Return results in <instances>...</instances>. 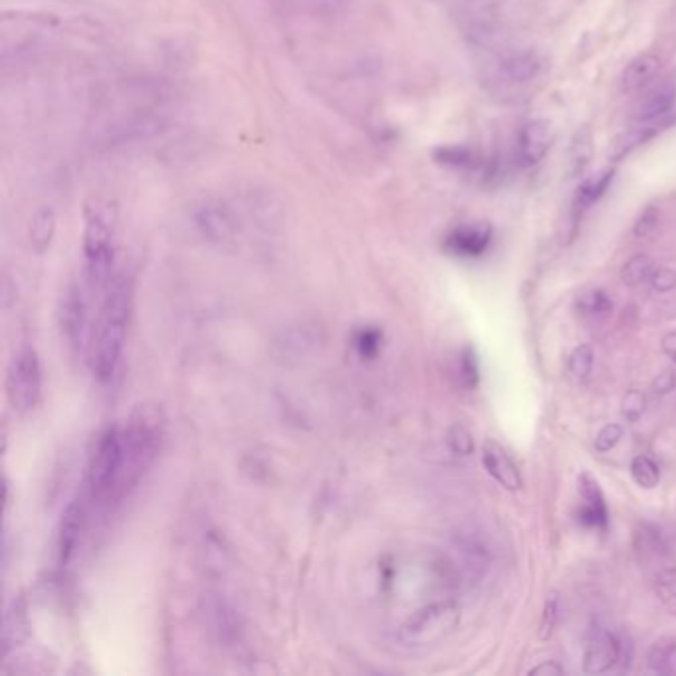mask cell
<instances>
[{
  "label": "cell",
  "instance_id": "cell-1",
  "mask_svg": "<svg viewBox=\"0 0 676 676\" xmlns=\"http://www.w3.org/2000/svg\"><path fill=\"white\" fill-rule=\"evenodd\" d=\"M131 304H134V280L121 274L107 286V294L99 308L97 321L89 334V361L94 375L107 383L116 375L124 353Z\"/></svg>",
  "mask_w": 676,
  "mask_h": 676
},
{
  "label": "cell",
  "instance_id": "cell-2",
  "mask_svg": "<svg viewBox=\"0 0 676 676\" xmlns=\"http://www.w3.org/2000/svg\"><path fill=\"white\" fill-rule=\"evenodd\" d=\"M165 429V412L155 403H139L131 411L127 425L121 429L124 464H121L119 504L129 498V494L139 486L141 478L153 467L163 447Z\"/></svg>",
  "mask_w": 676,
  "mask_h": 676
},
{
  "label": "cell",
  "instance_id": "cell-3",
  "mask_svg": "<svg viewBox=\"0 0 676 676\" xmlns=\"http://www.w3.org/2000/svg\"><path fill=\"white\" fill-rule=\"evenodd\" d=\"M117 207L107 199L94 197L84 208V264L88 284L102 290L112 284L116 262Z\"/></svg>",
  "mask_w": 676,
  "mask_h": 676
},
{
  "label": "cell",
  "instance_id": "cell-4",
  "mask_svg": "<svg viewBox=\"0 0 676 676\" xmlns=\"http://www.w3.org/2000/svg\"><path fill=\"white\" fill-rule=\"evenodd\" d=\"M121 464H124L121 429L109 427L99 435L88 467V502L94 508L109 512L119 506Z\"/></svg>",
  "mask_w": 676,
  "mask_h": 676
},
{
  "label": "cell",
  "instance_id": "cell-5",
  "mask_svg": "<svg viewBox=\"0 0 676 676\" xmlns=\"http://www.w3.org/2000/svg\"><path fill=\"white\" fill-rule=\"evenodd\" d=\"M460 607L454 601H435L417 609L405 619L397 631L401 647L417 651L445 641L458 627Z\"/></svg>",
  "mask_w": 676,
  "mask_h": 676
},
{
  "label": "cell",
  "instance_id": "cell-6",
  "mask_svg": "<svg viewBox=\"0 0 676 676\" xmlns=\"http://www.w3.org/2000/svg\"><path fill=\"white\" fill-rule=\"evenodd\" d=\"M6 395L16 412H30L42 397V363L36 347L23 346L10 359Z\"/></svg>",
  "mask_w": 676,
  "mask_h": 676
},
{
  "label": "cell",
  "instance_id": "cell-7",
  "mask_svg": "<svg viewBox=\"0 0 676 676\" xmlns=\"http://www.w3.org/2000/svg\"><path fill=\"white\" fill-rule=\"evenodd\" d=\"M58 20L38 13H6L3 16V56L23 54L34 48L40 40L52 34Z\"/></svg>",
  "mask_w": 676,
  "mask_h": 676
},
{
  "label": "cell",
  "instance_id": "cell-8",
  "mask_svg": "<svg viewBox=\"0 0 676 676\" xmlns=\"http://www.w3.org/2000/svg\"><path fill=\"white\" fill-rule=\"evenodd\" d=\"M193 220L200 236L217 246H228L238 238V217L223 200H205L195 208Z\"/></svg>",
  "mask_w": 676,
  "mask_h": 676
},
{
  "label": "cell",
  "instance_id": "cell-9",
  "mask_svg": "<svg viewBox=\"0 0 676 676\" xmlns=\"http://www.w3.org/2000/svg\"><path fill=\"white\" fill-rule=\"evenodd\" d=\"M203 615L208 633L225 649H235L242 641V623L236 609L220 597V595H208L203 601Z\"/></svg>",
  "mask_w": 676,
  "mask_h": 676
},
{
  "label": "cell",
  "instance_id": "cell-10",
  "mask_svg": "<svg viewBox=\"0 0 676 676\" xmlns=\"http://www.w3.org/2000/svg\"><path fill=\"white\" fill-rule=\"evenodd\" d=\"M58 318L68 346L74 349L82 347L88 338V304L82 288L76 284L66 288L62 300H60Z\"/></svg>",
  "mask_w": 676,
  "mask_h": 676
},
{
  "label": "cell",
  "instance_id": "cell-11",
  "mask_svg": "<svg viewBox=\"0 0 676 676\" xmlns=\"http://www.w3.org/2000/svg\"><path fill=\"white\" fill-rule=\"evenodd\" d=\"M623 639L609 629H593L583 651V671L588 674H603L621 662Z\"/></svg>",
  "mask_w": 676,
  "mask_h": 676
},
{
  "label": "cell",
  "instance_id": "cell-12",
  "mask_svg": "<svg viewBox=\"0 0 676 676\" xmlns=\"http://www.w3.org/2000/svg\"><path fill=\"white\" fill-rule=\"evenodd\" d=\"M88 504L84 498H76L68 504L62 512L58 526V565L68 568L72 563L79 540H82L84 526H86V514Z\"/></svg>",
  "mask_w": 676,
  "mask_h": 676
},
{
  "label": "cell",
  "instance_id": "cell-13",
  "mask_svg": "<svg viewBox=\"0 0 676 676\" xmlns=\"http://www.w3.org/2000/svg\"><path fill=\"white\" fill-rule=\"evenodd\" d=\"M492 245V227L488 223H464L454 227L445 236L442 246L457 258H480Z\"/></svg>",
  "mask_w": 676,
  "mask_h": 676
},
{
  "label": "cell",
  "instance_id": "cell-14",
  "mask_svg": "<svg viewBox=\"0 0 676 676\" xmlns=\"http://www.w3.org/2000/svg\"><path fill=\"white\" fill-rule=\"evenodd\" d=\"M578 492L583 500L578 514V522L583 528H593L599 532H607L609 528V508L605 494L589 472H583L578 478Z\"/></svg>",
  "mask_w": 676,
  "mask_h": 676
},
{
  "label": "cell",
  "instance_id": "cell-15",
  "mask_svg": "<svg viewBox=\"0 0 676 676\" xmlns=\"http://www.w3.org/2000/svg\"><path fill=\"white\" fill-rule=\"evenodd\" d=\"M553 139H556V131H553L551 124L548 119H536L523 125L520 134V144H518V155L523 167H533L546 157L550 151Z\"/></svg>",
  "mask_w": 676,
  "mask_h": 676
},
{
  "label": "cell",
  "instance_id": "cell-16",
  "mask_svg": "<svg viewBox=\"0 0 676 676\" xmlns=\"http://www.w3.org/2000/svg\"><path fill=\"white\" fill-rule=\"evenodd\" d=\"M482 467L486 468V472L490 474V477L496 480L500 486H504L506 490H512L516 492L523 486V480H522V474L516 467V462L512 460L510 454L504 450L502 445H498L496 440L488 439L486 442H484L482 447Z\"/></svg>",
  "mask_w": 676,
  "mask_h": 676
},
{
  "label": "cell",
  "instance_id": "cell-17",
  "mask_svg": "<svg viewBox=\"0 0 676 676\" xmlns=\"http://www.w3.org/2000/svg\"><path fill=\"white\" fill-rule=\"evenodd\" d=\"M633 548L641 563L654 565L671 558V543L659 526L651 522H639L633 532Z\"/></svg>",
  "mask_w": 676,
  "mask_h": 676
},
{
  "label": "cell",
  "instance_id": "cell-18",
  "mask_svg": "<svg viewBox=\"0 0 676 676\" xmlns=\"http://www.w3.org/2000/svg\"><path fill=\"white\" fill-rule=\"evenodd\" d=\"M28 607L26 599L18 595L8 603L5 611V631H3V644H5V657L8 659L10 653L18 649L28 637Z\"/></svg>",
  "mask_w": 676,
  "mask_h": 676
},
{
  "label": "cell",
  "instance_id": "cell-19",
  "mask_svg": "<svg viewBox=\"0 0 676 676\" xmlns=\"http://www.w3.org/2000/svg\"><path fill=\"white\" fill-rule=\"evenodd\" d=\"M661 64V58L654 54H643L639 58H634L633 62L625 68V72L621 76L623 92H637L644 84H649L651 79L659 74Z\"/></svg>",
  "mask_w": 676,
  "mask_h": 676
},
{
  "label": "cell",
  "instance_id": "cell-20",
  "mask_svg": "<svg viewBox=\"0 0 676 676\" xmlns=\"http://www.w3.org/2000/svg\"><path fill=\"white\" fill-rule=\"evenodd\" d=\"M56 213L54 208L42 207L36 210V215L30 220V228H28V240L30 246H32L34 252L42 255L52 245V240L56 236Z\"/></svg>",
  "mask_w": 676,
  "mask_h": 676
},
{
  "label": "cell",
  "instance_id": "cell-21",
  "mask_svg": "<svg viewBox=\"0 0 676 676\" xmlns=\"http://www.w3.org/2000/svg\"><path fill=\"white\" fill-rule=\"evenodd\" d=\"M432 157H435L437 163L458 171H480L484 167V161L464 145H442L435 149Z\"/></svg>",
  "mask_w": 676,
  "mask_h": 676
},
{
  "label": "cell",
  "instance_id": "cell-22",
  "mask_svg": "<svg viewBox=\"0 0 676 676\" xmlns=\"http://www.w3.org/2000/svg\"><path fill=\"white\" fill-rule=\"evenodd\" d=\"M647 667L654 674H676V639L664 637L654 641L647 653Z\"/></svg>",
  "mask_w": 676,
  "mask_h": 676
},
{
  "label": "cell",
  "instance_id": "cell-23",
  "mask_svg": "<svg viewBox=\"0 0 676 676\" xmlns=\"http://www.w3.org/2000/svg\"><path fill=\"white\" fill-rule=\"evenodd\" d=\"M676 102V88L662 86L657 92H653L634 112V119L639 121H653L664 114H669Z\"/></svg>",
  "mask_w": 676,
  "mask_h": 676
},
{
  "label": "cell",
  "instance_id": "cell-24",
  "mask_svg": "<svg viewBox=\"0 0 676 676\" xmlns=\"http://www.w3.org/2000/svg\"><path fill=\"white\" fill-rule=\"evenodd\" d=\"M540 69H542V62L538 60V56H533V54L510 56L508 60H504L502 62L504 76H506L514 84L532 82V79L540 74Z\"/></svg>",
  "mask_w": 676,
  "mask_h": 676
},
{
  "label": "cell",
  "instance_id": "cell-25",
  "mask_svg": "<svg viewBox=\"0 0 676 676\" xmlns=\"http://www.w3.org/2000/svg\"><path fill=\"white\" fill-rule=\"evenodd\" d=\"M613 175H615V171L607 169V171H601L597 177L583 181V185L578 189V197H575V210L583 213L585 208H589L591 205L597 203V200L607 193V189L611 187Z\"/></svg>",
  "mask_w": 676,
  "mask_h": 676
},
{
  "label": "cell",
  "instance_id": "cell-26",
  "mask_svg": "<svg viewBox=\"0 0 676 676\" xmlns=\"http://www.w3.org/2000/svg\"><path fill=\"white\" fill-rule=\"evenodd\" d=\"M575 310L583 318L603 319L613 311V300L603 290H589L575 300Z\"/></svg>",
  "mask_w": 676,
  "mask_h": 676
},
{
  "label": "cell",
  "instance_id": "cell-27",
  "mask_svg": "<svg viewBox=\"0 0 676 676\" xmlns=\"http://www.w3.org/2000/svg\"><path fill=\"white\" fill-rule=\"evenodd\" d=\"M654 272V262L647 255H634L631 256L625 266L621 268V280L627 286H639L643 282H649Z\"/></svg>",
  "mask_w": 676,
  "mask_h": 676
},
{
  "label": "cell",
  "instance_id": "cell-28",
  "mask_svg": "<svg viewBox=\"0 0 676 676\" xmlns=\"http://www.w3.org/2000/svg\"><path fill=\"white\" fill-rule=\"evenodd\" d=\"M631 477L641 488H654L661 482V468L649 454H637L631 462Z\"/></svg>",
  "mask_w": 676,
  "mask_h": 676
},
{
  "label": "cell",
  "instance_id": "cell-29",
  "mask_svg": "<svg viewBox=\"0 0 676 676\" xmlns=\"http://www.w3.org/2000/svg\"><path fill=\"white\" fill-rule=\"evenodd\" d=\"M651 135H653V129H633V131H627V134L615 137L613 144L609 145V153H607L609 161L617 163V161H621L625 155H629L634 147L643 145Z\"/></svg>",
  "mask_w": 676,
  "mask_h": 676
},
{
  "label": "cell",
  "instance_id": "cell-30",
  "mask_svg": "<svg viewBox=\"0 0 676 676\" xmlns=\"http://www.w3.org/2000/svg\"><path fill=\"white\" fill-rule=\"evenodd\" d=\"M353 347H356V351L363 359L377 357V353L383 347V331L373 326L359 328L356 334H353Z\"/></svg>",
  "mask_w": 676,
  "mask_h": 676
},
{
  "label": "cell",
  "instance_id": "cell-31",
  "mask_svg": "<svg viewBox=\"0 0 676 676\" xmlns=\"http://www.w3.org/2000/svg\"><path fill=\"white\" fill-rule=\"evenodd\" d=\"M591 159V134L588 127L579 129L571 141V175H581Z\"/></svg>",
  "mask_w": 676,
  "mask_h": 676
},
{
  "label": "cell",
  "instance_id": "cell-32",
  "mask_svg": "<svg viewBox=\"0 0 676 676\" xmlns=\"http://www.w3.org/2000/svg\"><path fill=\"white\" fill-rule=\"evenodd\" d=\"M458 373L462 385L467 389H477L480 385V359L472 346H464L458 357Z\"/></svg>",
  "mask_w": 676,
  "mask_h": 676
},
{
  "label": "cell",
  "instance_id": "cell-33",
  "mask_svg": "<svg viewBox=\"0 0 676 676\" xmlns=\"http://www.w3.org/2000/svg\"><path fill=\"white\" fill-rule=\"evenodd\" d=\"M654 593L672 615H676V568H664L654 578Z\"/></svg>",
  "mask_w": 676,
  "mask_h": 676
},
{
  "label": "cell",
  "instance_id": "cell-34",
  "mask_svg": "<svg viewBox=\"0 0 676 676\" xmlns=\"http://www.w3.org/2000/svg\"><path fill=\"white\" fill-rule=\"evenodd\" d=\"M447 445L454 454H458V457H470L474 452L472 432L467 425H462V422H454L447 432Z\"/></svg>",
  "mask_w": 676,
  "mask_h": 676
},
{
  "label": "cell",
  "instance_id": "cell-35",
  "mask_svg": "<svg viewBox=\"0 0 676 676\" xmlns=\"http://www.w3.org/2000/svg\"><path fill=\"white\" fill-rule=\"evenodd\" d=\"M560 619V595L553 591L548 595L546 603H543V613L540 621V639L548 641L551 637L553 629H556Z\"/></svg>",
  "mask_w": 676,
  "mask_h": 676
},
{
  "label": "cell",
  "instance_id": "cell-36",
  "mask_svg": "<svg viewBox=\"0 0 676 676\" xmlns=\"http://www.w3.org/2000/svg\"><path fill=\"white\" fill-rule=\"evenodd\" d=\"M644 409H647V397H644L643 391L631 389L625 393L621 403V412L625 421L637 422L644 415Z\"/></svg>",
  "mask_w": 676,
  "mask_h": 676
},
{
  "label": "cell",
  "instance_id": "cell-37",
  "mask_svg": "<svg viewBox=\"0 0 676 676\" xmlns=\"http://www.w3.org/2000/svg\"><path fill=\"white\" fill-rule=\"evenodd\" d=\"M593 359H595L593 347L588 346V343H583V346L575 347L571 351V356H570V371L578 379H585L591 373V369H593Z\"/></svg>",
  "mask_w": 676,
  "mask_h": 676
},
{
  "label": "cell",
  "instance_id": "cell-38",
  "mask_svg": "<svg viewBox=\"0 0 676 676\" xmlns=\"http://www.w3.org/2000/svg\"><path fill=\"white\" fill-rule=\"evenodd\" d=\"M623 432H625L623 427L617 425V422H609V425H605L597 432V437H595V442H593L595 450L601 452V454L613 450L615 447L619 445V440L623 439Z\"/></svg>",
  "mask_w": 676,
  "mask_h": 676
},
{
  "label": "cell",
  "instance_id": "cell-39",
  "mask_svg": "<svg viewBox=\"0 0 676 676\" xmlns=\"http://www.w3.org/2000/svg\"><path fill=\"white\" fill-rule=\"evenodd\" d=\"M659 225V208L657 207H647L643 210L637 223H634V236L637 238H649Z\"/></svg>",
  "mask_w": 676,
  "mask_h": 676
},
{
  "label": "cell",
  "instance_id": "cell-40",
  "mask_svg": "<svg viewBox=\"0 0 676 676\" xmlns=\"http://www.w3.org/2000/svg\"><path fill=\"white\" fill-rule=\"evenodd\" d=\"M649 282L654 292L667 294V292H672L676 288V272L671 268H654Z\"/></svg>",
  "mask_w": 676,
  "mask_h": 676
},
{
  "label": "cell",
  "instance_id": "cell-41",
  "mask_svg": "<svg viewBox=\"0 0 676 676\" xmlns=\"http://www.w3.org/2000/svg\"><path fill=\"white\" fill-rule=\"evenodd\" d=\"M676 387V371L669 369L661 373V375L653 381V389L654 393H659V395H667V393L674 391Z\"/></svg>",
  "mask_w": 676,
  "mask_h": 676
},
{
  "label": "cell",
  "instance_id": "cell-42",
  "mask_svg": "<svg viewBox=\"0 0 676 676\" xmlns=\"http://www.w3.org/2000/svg\"><path fill=\"white\" fill-rule=\"evenodd\" d=\"M565 672V669L561 667V664L558 661H546V662H540L538 667H533L530 671V676H540V674H548V676H561Z\"/></svg>",
  "mask_w": 676,
  "mask_h": 676
},
{
  "label": "cell",
  "instance_id": "cell-43",
  "mask_svg": "<svg viewBox=\"0 0 676 676\" xmlns=\"http://www.w3.org/2000/svg\"><path fill=\"white\" fill-rule=\"evenodd\" d=\"M662 351L667 353V356L676 363V334L664 336V339H662Z\"/></svg>",
  "mask_w": 676,
  "mask_h": 676
}]
</instances>
